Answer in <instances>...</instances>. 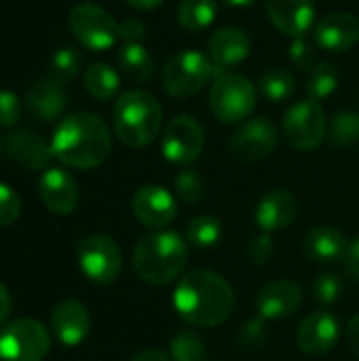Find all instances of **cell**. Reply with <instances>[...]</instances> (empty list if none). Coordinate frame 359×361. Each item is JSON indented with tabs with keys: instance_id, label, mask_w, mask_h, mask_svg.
Listing matches in <instances>:
<instances>
[{
	"instance_id": "cell-13",
	"label": "cell",
	"mask_w": 359,
	"mask_h": 361,
	"mask_svg": "<svg viewBox=\"0 0 359 361\" xmlns=\"http://www.w3.org/2000/svg\"><path fill=\"white\" fill-rule=\"evenodd\" d=\"M4 150L15 165L30 169V171L47 169L51 161L55 159L51 144H47L38 133L25 131V129H15L6 133Z\"/></svg>"
},
{
	"instance_id": "cell-48",
	"label": "cell",
	"mask_w": 359,
	"mask_h": 361,
	"mask_svg": "<svg viewBox=\"0 0 359 361\" xmlns=\"http://www.w3.org/2000/svg\"><path fill=\"white\" fill-rule=\"evenodd\" d=\"M0 152H2V142H0Z\"/></svg>"
},
{
	"instance_id": "cell-15",
	"label": "cell",
	"mask_w": 359,
	"mask_h": 361,
	"mask_svg": "<svg viewBox=\"0 0 359 361\" xmlns=\"http://www.w3.org/2000/svg\"><path fill=\"white\" fill-rule=\"evenodd\" d=\"M341 336V324L330 311L311 313L298 328L296 341L300 351L309 355H326L330 353Z\"/></svg>"
},
{
	"instance_id": "cell-17",
	"label": "cell",
	"mask_w": 359,
	"mask_h": 361,
	"mask_svg": "<svg viewBox=\"0 0 359 361\" xmlns=\"http://www.w3.org/2000/svg\"><path fill=\"white\" fill-rule=\"evenodd\" d=\"M303 302V290L298 283L290 279H275L267 283L258 298H256V309L262 319H284L294 315L300 309Z\"/></svg>"
},
{
	"instance_id": "cell-8",
	"label": "cell",
	"mask_w": 359,
	"mask_h": 361,
	"mask_svg": "<svg viewBox=\"0 0 359 361\" xmlns=\"http://www.w3.org/2000/svg\"><path fill=\"white\" fill-rule=\"evenodd\" d=\"M68 25L74 38L91 51H108L121 38L118 23L112 19V15L91 2H80L72 6L68 15Z\"/></svg>"
},
{
	"instance_id": "cell-36",
	"label": "cell",
	"mask_w": 359,
	"mask_h": 361,
	"mask_svg": "<svg viewBox=\"0 0 359 361\" xmlns=\"http://www.w3.org/2000/svg\"><path fill=\"white\" fill-rule=\"evenodd\" d=\"M313 296L322 305H334L343 296V283L334 273H322L313 281Z\"/></svg>"
},
{
	"instance_id": "cell-9",
	"label": "cell",
	"mask_w": 359,
	"mask_h": 361,
	"mask_svg": "<svg viewBox=\"0 0 359 361\" xmlns=\"http://www.w3.org/2000/svg\"><path fill=\"white\" fill-rule=\"evenodd\" d=\"M328 131L326 114L320 102L303 99L294 104L284 116V135L294 150L311 152L315 150Z\"/></svg>"
},
{
	"instance_id": "cell-23",
	"label": "cell",
	"mask_w": 359,
	"mask_h": 361,
	"mask_svg": "<svg viewBox=\"0 0 359 361\" xmlns=\"http://www.w3.org/2000/svg\"><path fill=\"white\" fill-rule=\"evenodd\" d=\"M28 108L40 121H55L68 108V95L61 82L55 78H42L28 89Z\"/></svg>"
},
{
	"instance_id": "cell-28",
	"label": "cell",
	"mask_w": 359,
	"mask_h": 361,
	"mask_svg": "<svg viewBox=\"0 0 359 361\" xmlns=\"http://www.w3.org/2000/svg\"><path fill=\"white\" fill-rule=\"evenodd\" d=\"M258 89L271 102H286V99H290L294 95L296 82H294V76L288 70H284V68H271V70H267V72L260 74Z\"/></svg>"
},
{
	"instance_id": "cell-29",
	"label": "cell",
	"mask_w": 359,
	"mask_h": 361,
	"mask_svg": "<svg viewBox=\"0 0 359 361\" xmlns=\"http://www.w3.org/2000/svg\"><path fill=\"white\" fill-rule=\"evenodd\" d=\"M220 239H222V222L216 216L203 214V216H197L188 222L186 241L193 247H197V250L214 247Z\"/></svg>"
},
{
	"instance_id": "cell-32",
	"label": "cell",
	"mask_w": 359,
	"mask_h": 361,
	"mask_svg": "<svg viewBox=\"0 0 359 361\" xmlns=\"http://www.w3.org/2000/svg\"><path fill=\"white\" fill-rule=\"evenodd\" d=\"M80 63H83V57L76 49L72 47H61L53 53L51 57V63H49V72H51V78H55L57 82L66 85L70 82L78 70H80Z\"/></svg>"
},
{
	"instance_id": "cell-5",
	"label": "cell",
	"mask_w": 359,
	"mask_h": 361,
	"mask_svg": "<svg viewBox=\"0 0 359 361\" xmlns=\"http://www.w3.org/2000/svg\"><path fill=\"white\" fill-rule=\"evenodd\" d=\"M214 63L199 51L176 53L161 72V87L167 95L184 99L199 93L214 74Z\"/></svg>"
},
{
	"instance_id": "cell-37",
	"label": "cell",
	"mask_w": 359,
	"mask_h": 361,
	"mask_svg": "<svg viewBox=\"0 0 359 361\" xmlns=\"http://www.w3.org/2000/svg\"><path fill=\"white\" fill-rule=\"evenodd\" d=\"M19 212L21 201L17 192L8 184L0 182V226H11L19 218Z\"/></svg>"
},
{
	"instance_id": "cell-34",
	"label": "cell",
	"mask_w": 359,
	"mask_h": 361,
	"mask_svg": "<svg viewBox=\"0 0 359 361\" xmlns=\"http://www.w3.org/2000/svg\"><path fill=\"white\" fill-rule=\"evenodd\" d=\"M267 338H269V330H267V319H262V317H254V319L245 322L237 334L239 349L245 353L262 349Z\"/></svg>"
},
{
	"instance_id": "cell-3",
	"label": "cell",
	"mask_w": 359,
	"mask_h": 361,
	"mask_svg": "<svg viewBox=\"0 0 359 361\" xmlns=\"http://www.w3.org/2000/svg\"><path fill=\"white\" fill-rule=\"evenodd\" d=\"M186 267V243L169 231H152L144 235L133 250V269L138 277L150 286H167L176 281Z\"/></svg>"
},
{
	"instance_id": "cell-7",
	"label": "cell",
	"mask_w": 359,
	"mask_h": 361,
	"mask_svg": "<svg viewBox=\"0 0 359 361\" xmlns=\"http://www.w3.org/2000/svg\"><path fill=\"white\" fill-rule=\"evenodd\" d=\"M49 349V332L36 319L23 317L0 328V361H42Z\"/></svg>"
},
{
	"instance_id": "cell-10",
	"label": "cell",
	"mask_w": 359,
	"mask_h": 361,
	"mask_svg": "<svg viewBox=\"0 0 359 361\" xmlns=\"http://www.w3.org/2000/svg\"><path fill=\"white\" fill-rule=\"evenodd\" d=\"M76 260L87 279L104 286L116 281L123 269L121 247L106 235L85 237L76 247Z\"/></svg>"
},
{
	"instance_id": "cell-43",
	"label": "cell",
	"mask_w": 359,
	"mask_h": 361,
	"mask_svg": "<svg viewBox=\"0 0 359 361\" xmlns=\"http://www.w3.org/2000/svg\"><path fill=\"white\" fill-rule=\"evenodd\" d=\"M347 343H349L351 351L359 357V315L351 317V322L347 326Z\"/></svg>"
},
{
	"instance_id": "cell-14",
	"label": "cell",
	"mask_w": 359,
	"mask_h": 361,
	"mask_svg": "<svg viewBox=\"0 0 359 361\" xmlns=\"http://www.w3.org/2000/svg\"><path fill=\"white\" fill-rule=\"evenodd\" d=\"M133 216L146 228H163L176 218V199L163 186H144L133 195Z\"/></svg>"
},
{
	"instance_id": "cell-19",
	"label": "cell",
	"mask_w": 359,
	"mask_h": 361,
	"mask_svg": "<svg viewBox=\"0 0 359 361\" xmlns=\"http://www.w3.org/2000/svg\"><path fill=\"white\" fill-rule=\"evenodd\" d=\"M267 15L281 34L300 38L313 25L315 4L313 0H267Z\"/></svg>"
},
{
	"instance_id": "cell-38",
	"label": "cell",
	"mask_w": 359,
	"mask_h": 361,
	"mask_svg": "<svg viewBox=\"0 0 359 361\" xmlns=\"http://www.w3.org/2000/svg\"><path fill=\"white\" fill-rule=\"evenodd\" d=\"M21 99L8 91V89H0V127H13L21 121Z\"/></svg>"
},
{
	"instance_id": "cell-20",
	"label": "cell",
	"mask_w": 359,
	"mask_h": 361,
	"mask_svg": "<svg viewBox=\"0 0 359 361\" xmlns=\"http://www.w3.org/2000/svg\"><path fill=\"white\" fill-rule=\"evenodd\" d=\"M252 51V38L241 27H222L207 42V57L216 70L239 66Z\"/></svg>"
},
{
	"instance_id": "cell-22",
	"label": "cell",
	"mask_w": 359,
	"mask_h": 361,
	"mask_svg": "<svg viewBox=\"0 0 359 361\" xmlns=\"http://www.w3.org/2000/svg\"><path fill=\"white\" fill-rule=\"evenodd\" d=\"M315 42L330 51H349L359 42V19L351 13H330L315 27Z\"/></svg>"
},
{
	"instance_id": "cell-41",
	"label": "cell",
	"mask_w": 359,
	"mask_h": 361,
	"mask_svg": "<svg viewBox=\"0 0 359 361\" xmlns=\"http://www.w3.org/2000/svg\"><path fill=\"white\" fill-rule=\"evenodd\" d=\"M118 36L125 38L127 42H140L146 36V25L140 19H125L118 23Z\"/></svg>"
},
{
	"instance_id": "cell-31",
	"label": "cell",
	"mask_w": 359,
	"mask_h": 361,
	"mask_svg": "<svg viewBox=\"0 0 359 361\" xmlns=\"http://www.w3.org/2000/svg\"><path fill=\"white\" fill-rule=\"evenodd\" d=\"M205 345L193 330H180L169 343L171 361H205Z\"/></svg>"
},
{
	"instance_id": "cell-45",
	"label": "cell",
	"mask_w": 359,
	"mask_h": 361,
	"mask_svg": "<svg viewBox=\"0 0 359 361\" xmlns=\"http://www.w3.org/2000/svg\"><path fill=\"white\" fill-rule=\"evenodd\" d=\"M8 313H11V296H8L6 288L0 283V328L4 326Z\"/></svg>"
},
{
	"instance_id": "cell-24",
	"label": "cell",
	"mask_w": 359,
	"mask_h": 361,
	"mask_svg": "<svg viewBox=\"0 0 359 361\" xmlns=\"http://www.w3.org/2000/svg\"><path fill=\"white\" fill-rule=\"evenodd\" d=\"M347 247H349L347 237L332 226H315L305 237V254L313 262H324V264L339 262L343 260Z\"/></svg>"
},
{
	"instance_id": "cell-25",
	"label": "cell",
	"mask_w": 359,
	"mask_h": 361,
	"mask_svg": "<svg viewBox=\"0 0 359 361\" xmlns=\"http://www.w3.org/2000/svg\"><path fill=\"white\" fill-rule=\"evenodd\" d=\"M118 70L131 82H148L154 74V59L150 51L140 42H125L116 53Z\"/></svg>"
},
{
	"instance_id": "cell-30",
	"label": "cell",
	"mask_w": 359,
	"mask_h": 361,
	"mask_svg": "<svg viewBox=\"0 0 359 361\" xmlns=\"http://www.w3.org/2000/svg\"><path fill=\"white\" fill-rule=\"evenodd\" d=\"M339 87V72L332 63L324 61V63H315L311 70H309V76H307V95L309 99H315V102H322L326 97H330Z\"/></svg>"
},
{
	"instance_id": "cell-2",
	"label": "cell",
	"mask_w": 359,
	"mask_h": 361,
	"mask_svg": "<svg viewBox=\"0 0 359 361\" xmlns=\"http://www.w3.org/2000/svg\"><path fill=\"white\" fill-rule=\"evenodd\" d=\"M51 148L57 161L74 169L99 167L112 150L108 125L93 112H72L63 116L53 133Z\"/></svg>"
},
{
	"instance_id": "cell-47",
	"label": "cell",
	"mask_w": 359,
	"mask_h": 361,
	"mask_svg": "<svg viewBox=\"0 0 359 361\" xmlns=\"http://www.w3.org/2000/svg\"><path fill=\"white\" fill-rule=\"evenodd\" d=\"M222 2H226V4H231V6H248V4H252L254 0H222Z\"/></svg>"
},
{
	"instance_id": "cell-12",
	"label": "cell",
	"mask_w": 359,
	"mask_h": 361,
	"mask_svg": "<svg viewBox=\"0 0 359 361\" xmlns=\"http://www.w3.org/2000/svg\"><path fill=\"white\" fill-rule=\"evenodd\" d=\"M279 142V133L269 118H252L231 137V154L241 163H254L269 157Z\"/></svg>"
},
{
	"instance_id": "cell-6",
	"label": "cell",
	"mask_w": 359,
	"mask_h": 361,
	"mask_svg": "<svg viewBox=\"0 0 359 361\" xmlns=\"http://www.w3.org/2000/svg\"><path fill=\"white\" fill-rule=\"evenodd\" d=\"M256 108V89L241 74H222L209 91V110L222 123H239Z\"/></svg>"
},
{
	"instance_id": "cell-40",
	"label": "cell",
	"mask_w": 359,
	"mask_h": 361,
	"mask_svg": "<svg viewBox=\"0 0 359 361\" xmlns=\"http://www.w3.org/2000/svg\"><path fill=\"white\" fill-rule=\"evenodd\" d=\"M288 55L292 59V63L300 70H311L315 66V47L305 38H294L290 49H288Z\"/></svg>"
},
{
	"instance_id": "cell-44",
	"label": "cell",
	"mask_w": 359,
	"mask_h": 361,
	"mask_svg": "<svg viewBox=\"0 0 359 361\" xmlns=\"http://www.w3.org/2000/svg\"><path fill=\"white\" fill-rule=\"evenodd\" d=\"M129 361H171V357L161 349H144L142 353H138Z\"/></svg>"
},
{
	"instance_id": "cell-27",
	"label": "cell",
	"mask_w": 359,
	"mask_h": 361,
	"mask_svg": "<svg viewBox=\"0 0 359 361\" xmlns=\"http://www.w3.org/2000/svg\"><path fill=\"white\" fill-rule=\"evenodd\" d=\"M218 15L216 0H182L178 6V21L188 32H201L214 23Z\"/></svg>"
},
{
	"instance_id": "cell-33",
	"label": "cell",
	"mask_w": 359,
	"mask_h": 361,
	"mask_svg": "<svg viewBox=\"0 0 359 361\" xmlns=\"http://www.w3.org/2000/svg\"><path fill=\"white\" fill-rule=\"evenodd\" d=\"M330 140L339 148H349L359 140L358 112H339L330 123Z\"/></svg>"
},
{
	"instance_id": "cell-4",
	"label": "cell",
	"mask_w": 359,
	"mask_h": 361,
	"mask_svg": "<svg viewBox=\"0 0 359 361\" xmlns=\"http://www.w3.org/2000/svg\"><path fill=\"white\" fill-rule=\"evenodd\" d=\"M114 133L129 148L150 146L161 133L163 108L159 99L142 89L123 93L112 112Z\"/></svg>"
},
{
	"instance_id": "cell-21",
	"label": "cell",
	"mask_w": 359,
	"mask_h": 361,
	"mask_svg": "<svg viewBox=\"0 0 359 361\" xmlns=\"http://www.w3.org/2000/svg\"><path fill=\"white\" fill-rule=\"evenodd\" d=\"M298 214V201L290 190H269L256 205L254 220L262 233H277L288 228Z\"/></svg>"
},
{
	"instance_id": "cell-1",
	"label": "cell",
	"mask_w": 359,
	"mask_h": 361,
	"mask_svg": "<svg viewBox=\"0 0 359 361\" xmlns=\"http://www.w3.org/2000/svg\"><path fill=\"white\" fill-rule=\"evenodd\" d=\"M174 307L188 326L216 328L233 315L235 294L222 275L195 269L180 279L174 292Z\"/></svg>"
},
{
	"instance_id": "cell-35",
	"label": "cell",
	"mask_w": 359,
	"mask_h": 361,
	"mask_svg": "<svg viewBox=\"0 0 359 361\" xmlns=\"http://www.w3.org/2000/svg\"><path fill=\"white\" fill-rule=\"evenodd\" d=\"M176 195L186 205L199 203L203 199V195H205V182H203V178L197 171H193V169L180 171L178 178H176Z\"/></svg>"
},
{
	"instance_id": "cell-26",
	"label": "cell",
	"mask_w": 359,
	"mask_h": 361,
	"mask_svg": "<svg viewBox=\"0 0 359 361\" xmlns=\"http://www.w3.org/2000/svg\"><path fill=\"white\" fill-rule=\"evenodd\" d=\"M85 89L99 102L114 99L121 91V76L108 63H91L85 72Z\"/></svg>"
},
{
	"instance_id": "cell-39",
	"label": "cell",
	"mask_w": 359,
	"mask_h": 361,
	"mask_svg": "<svg viewBox=\"0 0 359 361\" xmlns=\"http://www.w3.org/2000/svg\"><path fill=\"white\" fill-rule=\"evenodd\" d=\"M245 254H248V260H250L252 264H256V267L267 264V262L273 258V254H275V245H273L271 235H269V233H262V235L254 237V239L248 243Z\"/></svg>"
},
{
	"instance_id": "cell-42",
	"label": "cell",
	"mask_w": 359,
	"mask_h": 361,
	"mask_svg": "<svg viewBox=\"0 0 359 361\" xmlns=\"http://www.w3.org/2000/svg\"><path fill=\"white\" fill-rule=\"evenodd\" d=\"M343 262H345V271L353 279H359V239L349 243V247L343 256Z\"/></svg>"
},
{
	"instance_id": "cell-46",
	"label": "cell",
	"mask_w": 359,
	"mask_h": 361,
	"mask_svg": "<svg viewBox=\"0 0 359 361\" xmlns=\"http://www.w3.org/2000/svg\"><path fill=\"white\" fill-rule=\"evenodd\" d=\"M125 2L135 11H152V8L161 6L165 0H125Z\"/></svg>"
},
{
	"instance_id": "cell-16",
	"label": "cell",
	"mask_w": 359,
	"mask_h": 361,
	"mask_svg": "<svg viewBox=\"0 0 359 361\" xmlns=\"http://www.w3.org/2000/svg\"><path fill=\"white\" fill-rule=\"evenodd\" d=\"M38 195L44 207L59 216L72 214L80 201L78 184L74 182V178L68 171L57 169V167H51L40 176Z\"/></svg>"
},
{
	"instance_id": "cell-11",
	"label": "cell",
	"mask_w": 359,
	"mask_h": 361,
	"mask_svg": "<svg viewBox=\"0 0 359 361\" xmlns=\"http://www.w3.org/2000/svg\"><path fill=\"white\" fill-rule=\"evenodd\" d=\"M205 146V133L197 118L180 114L171 118L163 131V154L169 163L188 165L195 163Z\"/></svg>"
},
{
	"instance_id": "cell-18",
	"label": "cell",
	"mask_w": 359,
	"mask_h": 361,
	"mask_svg": "<svg viewBox=\"0 0 359 361\" xmlns=\"http://www.w3.org/2000/svg\"><path fill=\"white\" fill-rule=\"evenodd\" d=\"M55 338L66 347H78L91 330V315L78 300H61L51 313Z\"/></svg>"
}]
</instances>
